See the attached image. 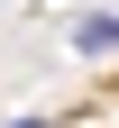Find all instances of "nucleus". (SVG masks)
<instances>
[{"mask_svg": "<svg viewBox=\"0 0 119 128\" xmlns=\"http://www.w3.org/2000/svg\"><path fill=\"white\" fill-rule=\"evenodd\" d=\"M73 46H82V55H110V46H119V9H110V18H82Z\"/></svg>", "mask_w": 119, "mask_h": 128, "instance_id": "nucleus-1", "label": "nucleus"}, {"mask_svg": "<svg viewBox=\"0 0 119 128\" xmlns=\"http://www.w3.org/2000/svg\"><path fill=\"white\" fill-rule=\"evenodd\" d=\"M9 128H55V119H9Z\"/></svg>", "mask_w": 119, "mask_h": 128, "instance_id": "nucleus-2", "label": "nucleus"}]
</instances>
